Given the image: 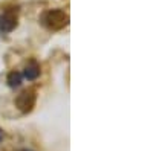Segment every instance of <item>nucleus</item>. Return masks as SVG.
I'll return each mask as SVG.
<instances>
[{
  "mask_svg": "<svg viewBox=\"0 0 153 151\" xmlns=\"http://www.w3.org/2000/svg\"><path fill=\"white\" fill-rule=\"evenodd\" d=\"M22 77H25L28 81H34L37 80L38 77H40V66H38L37 61H31L26 64V67L23 69V75Z\"/></svg>",
  "mask_w": 153,
  "mask_h": 151,
  "instance_id": "nucleus-4",
  "label": "nucleus"
},
{
  "mask_svg": "<svg viewBox=\"0 0 153 151\" xmlns=\"http://www.w3.org/2000/svg\"><path fill=\"white\" fill-rule=\"evenodd\" d=\"M22 80H23L22 73L14 70V72H11V73L8 75L6 82H8V85L11 87V89H17V87H20V84H22Z\"/></svg>",
  "mask_w": 153,
  "mask_h": 151,
  "instance_id": "nucleus-5",
  "label": "nucleus"
},
{
  "mask_svg": "<svg viewBox=\"0 0 153 151\" xmlns=\"http://www.w3.org/2000/svg\"><path fill=\"white\" fill-rule=\"evenodd\" d=\"M42 24L51 31H60L69 23V15L61 9H49L40 18Z\"/></svg>",
  "mask_w": 153,
  "mask_h": 151,
  "instance_id": "nucleus-1",
  "label": "nucleus"
},
{
  "mask_svg": "<svg viewBox=\"0 0 153 151\" xmlns=\"http://www.w3.org/2000/svg\"><path fill=\"white\" fill-rule=\"evenodd\" d=\"M37 102V93L34 89H26L23 90L17 98H16V105L22 113H29L35 107Z\"/></svg>",
  "mask_w": 153,
  "mask_h": 151,
  "instance_id": "nucleus-2",
  "label": "nucleus"
},
{
  "mask_svg": "<svg viewBox=\"0 0 153 151\" xmlns=\"http://www.w3.org/2000/svg\"><path fill=\"white\" fill-rule=\"evenodd\" d=\"M2 139H3V131H2V128H0V142H2Z\"/></svg>",
  "mask_w": 153,
  "mask_h": 151,
  "instance_id": "nucleus-6",
  "label": "nucleus"
},
{
  "mask_svg": "<svg viewBox=\"0 0 153 151\" xmlns=\"http://www.w3.org/2000/svg\"><path fill=\"white\" fill-rule=\"evenodd\" d=\"M17 26V9H6L0 14V32L9 34Z\"/></svg>",
  "mask_w": 153,
  "mask_h": 151,
  "instance_id": "nucleus-3",
  "label": "nucleus"
}]
</instances>
